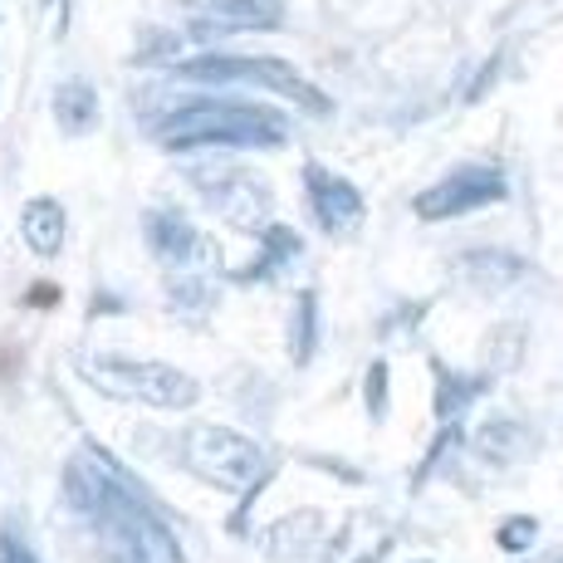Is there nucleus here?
Returning a JSON list of instances; mask_svg holds the SVG:
<instances>
[{
	"label": "nucleus",
	"mask_w": 563,
	"mask_h": 563,
	"mask_svg": "<svg viewBox=\"0 0 563 563\" xmlns=\"http://www.w3.org/2000/svg\"><path fill=\"white\" fill-rule=\"evenodd\" d=\"M64 225H69L64 206L54 197H35V201H25V211H20V241H25L40 260H54L64 251Z\"/></svg>",
	"instance_id": "ddd939ff"
},
{
	"label": "nucleus",
	"mask_w": 563,
	"mask_h": 563,
	"mask_svg": "<svg viewBox=\"0 0 563 563\" xmlns=\"http://www.w3.org/2000/svg\"><path fill=\"white\" fill-rule=\"evenodd\" d=\"M99 515H103V529H108V563H153V554H147V539L137 534L133 519L108 500V490H103Z\"/></svg>",
	"instance_id": "a211bd4d"
},
{
	"label": "nucleus",
	"mask_w": 563,
	"mask_h": 563,
	"mask_svg": "<svg viewBox=\"0 0 563 563\" xmlns=\"http://www.w3.org/2000/svg\"><path fill=\"white\" fill-rule=\"evenodd\" d=\"M99 89L84 79H64L54 89V123H59L64 137H89L99 128Z\"/></svg>",
	"instance_id": "4468645a"
},
{
	"label": "nucleus",
	"mask_w": 563,
	"mask_h": 563,
	"mask_svg": "<svg viewBox=\"0 0 563 563\" xmlns=\"http://www.w3.org/2000/svg\"><path fill=\"white\" fill-rule=\"evenodd\" d=\"M505 197H510L505 172L490 167V162H471V167H456L451 177L417 191L411 211H417L421 221H456V216H471V211H481V206H500Z\"/></svg>",
	"instance_id": "39448f33"
},
{
	"label": "nucleus",
	"mask_w": 563,
	"mask_h": 563,
	"mask_svg": "<svg viewBox=\"0 0 563 563\" xmlns=\"http://www.w3.org/2000/svg\"><path fill=\"white\" fill-rule=\"evenodd\" d=\"M421 563H427V559H421Z\"/></svg>",
	"instance_id": "bb28decb"
},
{
	"label": "nucleus",
	"mask_w": 563,
	"mask_h": 563,
	"mask_svg": "<svg viewBox=\"0 0 563 563\" xmlns=\"http://www.w3.org/2000/svg\"><path fill=\"white\" fill-rule=\"evenodd\" d=\"M525 349H529V333L519 323H500L485 339V363H490V373H515L525 363Z\"/></svg>",
	"instance_id": "aec40b11"
},
{
	"label": "nucleus",
	"mask_w": 563,
	"mask_h": 563,
	"mask_svg": "<svg viewBox=\"0 0 563 563\" xmlns=\"http://www.w3.org/2000/svg\"><path fill=\"white\" fill-rule=\"evenodd\" d=\"M387 554H393V529H387V519L358 510L343 519L339 534L323 539L319 563H387Z\"/></svg>",
	"instance_id": "1a4fd4ad"
},
{
	"label": "nucleus",
	"mask_w": 563,
	"mask_h": 563,
	"mask_svg": "<svg viewBox=\"0 0 563 563\" xmlns=\"http://www.w3.org/2000/svg\"><path fill=\"white\" fill-rule=\"evenodd\" d=\"M157 147L167 153H245V147H285L289 123L260 103L201 99L187 108H172L153 128Z\"/></svg>",
	"instance_id": "f257e3e1"
},
{
	"label": "nucleus",
	"mask_w": 563,
	"mask_h": 563,
	"mask_svg": "<svg viewBox=\"0 0 563 563\" xmlns=\"http://www.w3.org/2000/svg\"><path fill=\"white\" fill-rule=\"evenodd\" d=\"M172 305H187V309H211V289H206L201 279H181V285H172Z\"/></svg>",
	"instance_id": "5701e85b"
},
{
	"label": "nucleus",
	"mask_w": 563,
	"mask_h": 563,
	"mask_svg": "<svg viewBox=\"0 0 563 563\" xmlns=\"http://www.w3.org/2000/svg\"><path fill=\"white\" fill-rule=\"evenodd\" d=\"M539 539V519L534 515H510L500 529H495V544L505 549V554H529Z\"/></svg>",
	"instance_id": "412c9836"
},
{
	"label": "nucleus",
	"mask_w": 563,
	"mask_h": 563,
	"mask_svg": "<svg viewBox=\"0 0 563 563\" xmlns=\"http://www.w3.org/2000/svg\"><path fill=\"white\" fill-rule=\"evenodd\" d=\"M313 349H319V295H313V289H299L295 323H289V353H295V363L305 367L313 358Z\"/></svg>",
	"instance_id": "6ab92c4d"
},
{
	"label": "nucleus",
	"mask_w": 563,
	"mask_h": 563,
	"mask_svg": "<svg viewBox=\"0 0 563 563\" xmlns=\"http://www.w3.org/2000/svg\"><path fill=\"white\" fill-rule=\"evenodd\" d=\"M177 79L191 84H251V89H269L279 99H289L295 108H305L309 118H329L333 103L323 89H313L305 74L289 59H275V54H201V59L177 64Z\"/></svg>",
	"instance_id": "7ed1b4c3"
},
{
	"label": "nucleus",
	"mask_w": 563,
	"mask_h": 563,
	"mask_svg": "<svg viewBox=\"0 0 563 563\" xmlns=\"http://www.w3.org/2000/svg\"><path fill=\"white\" fill-rule=\"evenodd\" d=\"M363 402H367V411H373V421H383V417H387V363H383V358L367 367Z\"/></svg>",
	"instance_id": "4be33fe9"
},
{
	"label": "nucleus",
	"mask_w": 563,
	"mask_h": 563,
	"mask_svg": "<svg viewBox=\"0 0 563 563\" xmlns=\"http://www.w3.org/2000/svg\"><path fill=\"white\" fill-rule=\"evenodd\" d=\"M305 255V241H299L295 225H260V260H251L245 269H235V279H265L275 275L279 265H295Z\"/></svg>",
	"instance_id": "dca6fc26"
},
{
	"label": "nucleus",
	"mask_w": 563,
	"mask_h": 563,
	"mask_svg": "<svg viewBox=\"0 0 563 563\" xmlns=\"http://www.w3.org/2000/svg\"><path fill=\"white\" fill-rule=\"evenodd\" d=\"M456 275L475 295H500L505 285H515V279L525 275V260L505 255V251H465V255H456Z\"/></svg>",
	"instance_id": "f8f14e48"
},
{
	"label": "nucleus",
	"mask_w": 563,
	"mask_h": 563,
	"mask_svg": "<svg viewBox=\"0 0 563 563\" xmlns=\"http://www.w3.org/2000/svg\"><path fill=\"white\" fill-rule=\"evenodd\" d=\"M143 241L162 265H181V269H197V275L221 265V245H216L211 235H201L181 211H147Z\"/></svg>",
	"instance_id": "423d86ee"
},
{
	"label": "nucleus",
	"mask_w": 563,
	"mask_h": 563,
	"mask_svg": "<svg viewBox=\"0 0 563 563\" xmlns=\"http://www.w3.org/2000/svg\"><path fill=\"white\" fill-rule=\"evenodd\" d=\"M431 373H437V397H431L437 421H461L465 407L490 393V373H446V363H431Z\"/></svg>",
	"instance_id": "2eb2a0df"
},
{
	"label": "nucleus",
	"mask_w": 563,
	"mask_h": 563,
	"mask_svg": "<svg viewBox=\"0 0 563 563\" xmlns=\"http://www.w3.org/2000/svg\"><path fill=\"white\" fill-rule=\"evenodd\" d=\"M305 191H309V211L313 221L323 225L329 235H349L363 225V191L353 187L349 177H339V172L319 167V162H309L305 167Z\"/></svg>",
	"instance_id": "0eeeda50"
},
{
	"label": "nucleus",
	"mask_w": 563,
	"mask_h": 563,
	"mask_svg": "<svg viewBox=\"0 0 563 563\" xmlns=\"http://www.w3.org/2000/svg\"><path fill=\"white\" fill-rule=\"evenodd\" d=\"M211 20L221 30H279L285 25V0H206Z\"/></svg>",
	"instance_id": "f3484780"
},
{
	"label": "nucleus",
	"mask_w": 563,
	"mask_h": 563,
	"mask_svg": "<svg viewBox=\"0 0 563 563\" xmlns=\"http://www.w3.org/2000/svg\"><path fill=\"white\" fill-rule=\"evenodd\" d=\"M534 451H539L534 431L519 427V421H510V417H495V421H485V427L475 431V456H481L485 471H490V465H495V471L525 465Z\"/></svg>",
	"instance_id": "9b49d317"
},
{
	"label": "nucleus",
	"mask_w": 563,
	"mask_h": 563,
	"mask_svg": "<svg viewBox=\"0 0 563 563\" xmlns=\"http://www.w3.org/2000/svg\"><path fill=\"white\" fill-rule=\"evenodd\" d=\"M79 377L99 387L103 397L118 402H143L157 411H187L201 402V383L172 363H147V358H123V353H84L74 358Z\"/></svg>",
	"instance_id": "f03ea898"
},
{
	"label": "nucleus",
	"mask_w": 563,
	"mask_h": 563,
	"mask_svg": "<svg viewBox=\"0 0 563 563\" xmlns=\"http://www.w3.org/2000/svg\"><path fill=\"white\" fill-rule=\"evenodd\" d=\"M181 465L201 481H211L216 490H260L265 481V446L251 441L245 431L231 427H216V421H197V427L181 431L177 441Z\"/></svg>",
	"instance_id": "20e7f679"
},
{
	"label": "nucleus",
	"mask_w": 563,
	"mask_h": 563,
	"mask_svg": "<svg viewBox=\"0 0 563 563\" xmlns=\"http://www.w3.org/2000/svg\"><path fill=\"white\" fill-rule=\"evenodd\" d=\"M206 201H211L216 216L241 235H260V225H269V206H275L269 181L251 177V172H231V177L211 181V197Z\"/></svg>",
	"instance_id": "6e6552de"
},
{
	"label": "nucleus",
	"mask_w": 563,
	"mask_h": 563,
	"mask_svg": "<svg viewBox=\"0 0 563 563\" xmlns=\"http://www.w3.org/2000/svg\"><path fill=\"white\" fill-rule=\"evenodd\" d=\"M529 563H559V554H544V559H529Z\"/></svg>",
	"instance_id": "a878e982"
},
{
	"label": "nucleus",
	"mask_w": 563,
	"mask_h": 563,
	"mask_svg": "<svg viewBox=\"0 0 563 563\" xmlns=\"http://www.w3.org/2000/svg\"><path fill=\"white\" fill-rule=\"evenodd\" d=\"M25 299H30V305H54V299H59V289H54V285H35Z\"/></svg>",
	"instance_id": "393cba45"
},
{
	"label": "nucleus",
	"mask_w": 563,
	"mask_h": 563,
	"mask_svg": "<svg viewBox=\"0 0 563 563\" xmlns=\"http://www.w3.org/2000/svg\"><path fill=\"white\" fill-rule=\"evenodd\" d=\"M323 539H329V525H323L319 510H295L260 534L269 563H319Z\"/></svg>",
	"instance_id": "9d476101"
},
{
	"label": "nucleus",
	"mask_w": 563,
	"mask_h": 563,
	"mask_svg": "<svg viewBox=\"0 0 563 563\" xmlns=\"http://www.w3.org/2000/svg\"><path fill=\"white\" fill-rule=\"evenodd\" d=\"M0 563H35L25 539H15V529H5V539H0Z\"/></svg>",
	"instance_id": "b1692460"
}]
</instances>
